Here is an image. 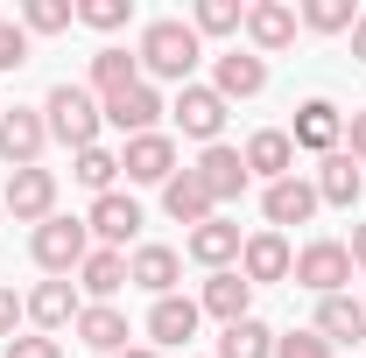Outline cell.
I'll list each match as a JSON object with an SVG mask.
<instances>
[{"label":"cell","instance_id":"obj_28","mask_svg":"<svg viewBox=\"0 0 366 358\" xmlns=\"http://www.w3.org/2000/svg\"><path fill=\"white\" fill-rule=\"evenodd\" d=\"M310 330H317L324 344H360V337H366V302H352V295H324Z\"/></svg>","mask_w":366,"mask_h":358},{"label":"cell","instance_id":"obj_15","mask_svg":"<svg viewBox=\"0 0 366 358\" xmlns=\"http://www.w3.org/2000/svg\"><path fill=\"white\" fill-rule=\"evenodd\" d=\"M212 91L219 98H261L268 91V56H254V49H226V56H212Z\"/></svg>","mask_w":366,"mask_h":358},{"label":"cell","instance_id":"obj_35","mask_svg":"<svg viewBox=\"0 0 366 358\" xmlns=\"http://www.w3.org/2000/svg\"><path fill=\"white\" fill-rule=\"evenodd\" d=\"M21 63H29V29L0 14V78H7V71H21Z\"/></svg>","mask_w":366,"mask_h":358},{"label":"cell","instance_id":"obj_39","mask_svg":"<svg viewBox=\"0 0 366 358\" xmlns=\"http://www.w3.org/2000/svg\"><path fill=\"white\" fill-rule=\"evenodd\" d=\"M345 155L366 169V113H352V120H345Z\"/></svg>","mask_w":366,"mask_h":358},{"label":"cell","instance_id":"obj_41","mask_svg":"<svg viewBox=\"0 0 366 358\" xmlns=\"http://www.w3.org/2000/svg\"><path fill=\"white\" fill-rule=\"evenodd\" d=\"M352 63H366V7H360V21H352Z\"/></svg>","mask_w":366,"mask_h":358},{"label":"cell","instance_id":"obj_27","mask_svg":"<svg viewBox=\"0 0 366 358\" xmlns=\"http://www.w3.org/2000/svg\"><path fill=\"white\" fill-rule=\"evenodd\" d=\"M127 288V253H113V246H92L85 267H78V295H92V302H113Z\"/></svg>","mask_w":366,"mask_h":358},{"label":"cell","instance_id":"obj_44","mask_svg":"<svg viewBox=\"0 0 366 358\" xmlns=\"http://www.w3.org/2000/svg\"><path fill=\"white\" fill-rule=\"evenodd\" d=\"M183 358H190V352H183Z\"/></svg>","mask_w":366,"mask_h":358},{"label":"cell","instance_id":"obj_42","mask_svg":"<svg viewBox=\"0 0 366 358\" xmlns=\"http://www.w3.org/2000/svg\"><path fill=\"white\" fill-rule=\"evenodd\" d=\"M120 358H162V352H155V344H127Z\"/></svg>","mask_w":366,"mask_h":358},{"label":"cell","instance_id":"obj_21","mask_svg":"<svg viewBox=\"0 0 366 358\" xmlns=\"http://www.w3.org/2000/svg\"><path fill=\"white\" fill-rule=\"evenodd\" d=\"M247 176H261V183H282V176H296V140H289V127H261V134H247Z\"/></svg>","mask_w":366,"mask_h":358},{"label":"cell","instance_id":"obj_1","mask_svg":"<svg viewBox=\"0 0 366 358\" xmlns=\"http://www.w3.org/2000/svg\"><path fill=\"white\" fill-rule=\"evenodd\" d=\"M134 56H141V78L148 85H197V63H204V36L190 29V21H177V14H162V21H148L141 29V43H134Z\"/></svg>","mask_w":366,"mask_h":358},{"label":"cell","instance_id":"obj_31","mask_svg":"<svg viewBox=\"0 0 366 358\" xmlns=\"http://www.w3.org/2000/svg\"><path fill=\"white\" fill-rule=\"evenodd\" d=\"M71 176L85 183L92 197H106V190L120 183V148H85V155H71Z\"/></svg>","mask_w":366,"mask_h":358},{"label":"cell","instance_id":"obj_22","mask_svg":"<svg viewBox=\"0 0 366 358\" xmlns=\"http://www.w3.org/2000/svg\"><path fill=\"white\" fill-rule=\"evenodd\" d=\"M197 310L219 316V323H239V316H254V281H247L239 267L204 274V288H197Z\"/></svg>","mask_w":366,"mask_h":358},{"label":"cell","instance_id":"obj_29","mask_svg":"<svg viewBox=\"0 0 366 358\" xmlns=\"http://www.w3.org/2000/svg\"><path fill=\"white\" fill-rule=\"evenodd\" d=\"M219 358H274V330L261 316H239L219 330Z\"/></svg>","mask_w":366,"mask_h":358},{"label":"cell","instance_id":"obj_10","mask_svg":"<svg viewBox=\"0 0 366 358\" xmlns=\"http://www.w3.org/2000/svg\"><path fill=\"white\" fill-rule=\"evenodd\" d=\"M85 232L99 239V246L127 253V246L141 239V204H134V197H120V190H106V197H92V211H85Z\"/></svg>","mask_w":366,"mask_h":358},{"label":"cell","instance_id":"obj_26","mask_svg":"<svg viewBox=\"0 0 366 358\" xmlns=\"http://www.w3.org/2000/svg\"><path fill=\"white\" fill-rule=\"evenodd\" d=\"M317 204H338V211H352V204H360V190H366V176H360V162H352V155H345V148H338V155H324L317 162Z\"/></svg>","mask_w":366,"mask_h":358},{"label":"cell","instance_id":"obj_34","mask_svg":"<svg viewBox=\"0 0 366 358\" xmlns=\"http://www.w3.org/2000/svg\"><path fill=\"white\" fill-rule=\"evenodd\" d=\"M78 21L99 29V36H120V29L134 21V0H78Z\"/></svg>","mask_w":366,"mask_h":358},{"label":"cell","instance_id":"obj_33","mask_svg":"<svg viewBox=\"0 0 366 358\" xmlns=\"http://www.w3.org/2000/svg\"><path fill=\"white\" fill-rule=\"evenodd\" d=\"M71 21H78L71 0H29V7H21V29H29V36H64Z\"/></svg>","mask_w":366,"mask_h":358},{"label":"cell","instance_id":"obj_12","mask_svg":"<svg viewBox=\"0 0 366 358\" xmlns=\"http://www.w3.org/2000/svg\"><path fill=\"white\" fill-rule=\"evenodd\" d=\"M177 281H183V253L177 246H155V239H148V246L127 253V288H141V295L162 302V295H177Z\"/></svg>","mask_w":366,"mask_h":358},{"label":"cell","instance_id":"obj_13","mask_svg":"<svg viewBox=\"0 0 366 358\" xmlns=\"http://www.w3.org/2000/svg\"><path fill=\"white\" fill-rule=\"evenodd\" d=\"M324 204H317V183L310 176H282L261 190V218H268V232H282V225H310Z\"/></svg>","mask_w":366,"mask_h":358},{"label":"cell","instance_id":"obj_11","mask_svg":"<svg viewBox=\"0 0 366 358\" xmlns=\"http://www.w3.org/2000/svg\"><path fill=\"white\" fill-rule=\"evenodd\" d=\"M296 29H303V21H296L289 0H247V29H239V36L254 43V56H282V49L296 43Z\"/></svg>","mask_w":366,"mask_h":358},{"label":"cell","instance_id":"obj_9","mask_svg":"<svg viewBox=\"0 0 366 358\" xmlns=\"http://www.w3.org/2000/svg\"><path fill=\"white\" fill-rule=\"evenodd\" d=\"M289 140H296V155H338L345 148V113L331 106V98H303L296 106V127H289Z\"/></svg>","mask_w":366,"mask_h":358},{"label":"cell","instance_id":"obj_7","mask_svg":"<svg viewBox=\"0 0 366 358\" xmlns=\"http://www.w3.org/2000/svg\"><path fill=\"white\" fill-rule=\"evenodd\" d=\"M226 98L212 85H183L177 98H169V120L183 127V140H204V148H219V134H226Z\"/></svg>","mask_w":366,"mask_h":358},{"label":"cell","instance_id":"obj_17","mask_svg":"<svg viewBox=\"0 0 366 358\" xmlns=\"http://www.w3.org/2000/svg\"><path fill=\"white\" fill-rule=\"evenodd\" d=\"M239 246H247V239H239V225H232V218H204L197 232H190V239H183V253H190V260H197L204 274L239 267Z\"/></svg>","mask_w":366,"mask_h":358},{"label":"cell","instance_id":"obj_5","mask_svg":"<svg viewBox=\"0 0 366 358\" xmlns=\"http://www.w3.org/2000/svg\"><path fill=\"white\" fill-rule=\"evenodd\" d=\"M0 204H7V218H14V225L36 232L43 218H56V169H7Z\"/></svg>","mask_w":366,"mask_h":358},{"label":"cell","instance_id":"obj_14","mask_svg":"<svg viewBox=\"0 0 366 358\" xmlns=\"http://www.w3.org/2000/svg\"><path fill=\"white\" fill-rule=\"evenodd\" d=\"M169 113V98H162V85H127L120 98H106V127H120V134L134 140V134H155V120Z\"/></svg>","mask_w":366,"mask_h":358},{"label":"cell","instance_id":"obj_24","mask_svg":"<svg viewBox=\"0 0 366 358\" xmlns=\"http://www.w3.org/2000/svg\"><path fill=\"white\" fill-rule=\"evenodd\" d=\"M162 211H169L177 225H190V232H197L204 218H219V204H212V190L197 183V169H177V176L162 183Z\"/></svg>","mask_w":366,"mask_h":358},{"label":"cell","instance_id":"obj_38","mask_svg":"<svg viewBox=\"0 0 366 358\" xmlns=\"http://www.w3.org/2000/svg\"><path fill=\"white\" fill-rule=\"evenodd\" d=\"M21 295H14V288H0V344H7V337H14V323H21Z\"/></svg>","mask_w":366,"mask_h":358},{"label":"cell","instance_id":"obj_23","mask_svg":"<svg viewBox=\"0 0 366 358\" xmlns=\"http://www.w3.org/2000/svg\"><path fill=\"white\" fill-rule=\"evenodd\" d=\"M71 330H78L85 352H106V358L127 352V310H120V302H85V316H78Z\"/></svg>","mask_w":366,"mask_h":358},{"label":"cell","instance_id":"obj_8","mask_svg":"<svg viewBox=\"0 0 366 358\" xmlns=\"http://www.w3.org/2000/svg\"><path fill=\"white\" fill-rule=\"evenodd\" d=\"M21 310H29V323L43 330V337H56V330H71L78 316H85V295H78V281H36L29 295H21Z\"/></svg>","mask_w":366,"mask_h":358},{"label":"cell","instance_id":"obj_20","mask_svg":"<svg viewBox=\"0 0 366 358\" xmlns=\"http://www.w3.org/2000/svg\"><path fill=\"white\" fill-rule=\"evenodd\" d=\"M197 183L212 190V204H232V197H247V183H254V176H247V155L219 140V148L197 155Z\"/></svg>","mask_w":366,"mask_h":358},{"label":"cell","instance_id":"obj_2","mask_svg":"<svg viewBox=\"0 0 366 358\" xmlns=\"http://www.w3.org/2000/svg\"><path fill=\"white\" fill-rule=\"evenodd\" d=\"M43 127H49V140H64L71 155H85V148H99V127H106V106L92 98V85H49V98H43Z\"/></svg>","mask_w":366,"mask_h":358},{"label":"cell","instance_id":"obj_36","mask_svg":"<svg viewBox=\"0 0 366 358\" xmlns=\"http://www.w3.org/2000/svg\"><path fill=\"white\" fill-rule=\"evenodd\" d=\"M274 358H331V344L317 330H289V337H274Z\"/></svg>","mask_w":366,"mask_h":358},{"label":"cell","instance_id":"obj_30","mask_svg":"<svg viewBox=\"0 0 366 358\" xmlns=\"http://www.w3.org/2000/svg\"><path fill=\"white\" fill-rule=\"evenodd\" d=\"M296 21H303L310 36H352L360 7H352V0H303V7H296Z\"/></svg>","mask_w":366,"mask_h":358},{"label":"cell","instance_id":"obj_37","mask_svg":"<svg viewBox=\"0 0 366 358\" xmlns=\"http://www.w3.org/2000/svg\"><path fill=\"white\" fill-rule=\"evenodd\" d=\"M0 358H64V344H56V337H43V330H29V337H7V344H0Z\"/></svg>","mask_w":366,"mask_h":358},{"label":"cell","instance_id":"obj_19","mask_svg":"<svg viewBox=\"0 0 366 358\" xmlns=\"http://www.w3.org/2000/svg\"><path fill=\"white\" fill-rule=\"evenodd\" d=\"M197 323H204L197 295H162V302H148V344H169V352H183V344L197 337Z\"/></svg>","mask_w":366,"mask_h":358},{"label":"cell","instance_id":"obj_40","mask_svg":"<svg viewBox=\"0 0 366 358\" xmlns=\"http://www.w3.org/2000/svg\"><path fill=\"white\" fill-rule=\"evenodd\" d=\"M345 253H352V267H360V274H366V218H360V225H352V239H345Z\"/></svg>","mask_w":366,"mask_h":358},{"label":"cell","instance_id":"obj_16","mask_svg":"<svg viewBox=\"0 0 366 358\" xmlns=\"http://www.w3.org/2000/svg\"><path fill=\"white\" fill-rule=\"evenodd\" d=\"M120 176L127 183H169L177 176V140L162 134V127H155V134H134L120 148Z\"/></svg>","mask_w":366,"mask_h":358},{"label":"cell","instance_id":"obj_43","mask_svg":"<svg viewBox=\"0 0 366 358\" xmlns=\"http://www.w3.org/2000/svg\"><path fill=\"white\" fill-rule=\"evenodd\" d=\"M0 113H7V106H0Z\"/></svg>","mask_w":366,"mask_h":358},{"label":"cell","instance_id":"obj_6","mask_svg":"<svg viewBox=\"0 0 366 358\" xmlns=\"http://www.w3.org/2000/svg\"><path fill=\"white\" fill-rule=\"evenodd\" d=\"M43 148H49L43 106H7L0 113V162L7 169H43Z\"/></svg>","mask_w":366,"mask_h":358},{"label":"cell","instance_id":"obj_32","mask_svg":"<svg viewBox=\"0 0 366 358\" xmlns=\"http://www.w3.org/2000/svg\"><path fill=\"white\" fill-rule=\"evenodd\" d=\"M190 29L197 36H239L247 29V0H197L190 7Z\"/></svg>","mask_w":366,"mask_h":358},{"label":"cell","instance_id":"obj_4","mask_svg":"<svg viewBox=\"0 0 366 358\" xmlns=\"http://www.w3.org/2000/svg\"><path fill=\"white\" fill-rule=\"evenodd\" d=\"M296 288H310V295H345V281H352V253H345V239H310L303 253H296V274H289Z\"/></svg>","mask_w":366,"mask_h":358},{"label":"cell","instance_id":"obj_18","mask_svg":"<svg viewBox=\"0 0 366 358\" xmlns=\"http://www.w3.org/2000/svg\"><path fill=\"white\" fill-rule=\"evenodd\" d=\"M239 274H247L254 288H268V281H289V274H296V253H289V239H282V232H247V246H239Z\"/></svg>","mask_w":366,"mask_h":358},{"label":"cell","instance_id":"obj_25","mask_svg":"<svg viewBox=\"0 0 366 358\" xmlns=\"http://www.w3.org/2000/svg\"><path fill=\"white\" fill-rule=\"evenodd\" d=\"M127 85H141V56L134 49H120V43L92 49V98L106 106V98H120Z\"/></svg>","mask_w":366,"mask_h":358},{"label":"cell","instance_id":"obj_3","mask_svg":"<svg viewBox=\"0 0 366 358\" xmlns=\"http://www.w3.org/2000/svg\"><path fill=\"white\" fill-rule=\"evenodd\" d=\"M29 253H36V267L43 274H56V281H71V274L85 267V253H92V232H85V218H43L36 232H29Z\"/></svg>","mask_w":366,"mask_h":358}]
</instances>
